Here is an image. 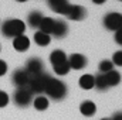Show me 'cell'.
Listing matches in <instances>:
<instances>
[{"instance_id": "12", "label": "cell", "mask_w": 122, "mask_h": 120, "mask_svg": "<svg viewBox=\"0 0 122 120\" xmlns=\"http://www.w3.org/2000/svg\"><path fill=\"white\" fill-rule=\"evenodd\" d=\"M13 47L17 50V51H20V52H23V51H26L29 47H30V40L23 34V35H19V37H14L13 38Z\"/></svg>"}, {"instance_id": "15", "label": "cell", "mask_w": 122, "mask_h": 120, "mask_svg": "<svg viewBox=\"0 0 122 120\" xmlns=\"http://www.w3.org/2000/svg\"><path fill=\"white\" fill-rule=\"evenodd\" d=\"M104 75H105V81H107L108 86H117L121 82V74L118 71L112 69V71H109V72H107Z\"/></svg>"}, {"instance_id": "4", "label": "cell", "mask_w": 122, "mask_h": 120, "mask_svg": "<svg viewBox=\"0 0 122 120\" xmlns=\"http://www.w3.org/2000/svg\"><path fill=\"white\" fill-rule=\"evenodd\" d=\"M48 78H50V75H47V74H44V72H43V74H40V75L31 76L30 83H29V86H30L29 89L31 90V93H37V95L44 93Z\"/></svg>"}, {"instance_id": "25", "label": "cell", "mask_w": 122, "mask_h": 120, "mask_svg": "<svg viewBox=\"0 0 122 120\" xmlns=\"http://www.w3.org/2000/svg\"><path fill=\"white\" fill-rule=\"evenodd\" d=\"M7 103H9V96H7V93L3 92V90H0V107H4Z\"/></svg>"}, {"instance_id": "28", "label": "cell", "mask_w": 122, "mask_h": 120, "mask_svg": "<svg viewBox=\"0 0 122 120\" xmlns=\"http://www.w3.org/2000/svg\"><path fill=\"white\" fill-rule=\"evenodd\" d=\"M109 120H122V112H117L112 116V119H109Z\"/></svg>"}, {"instance_id": "22", "label": "cell", "mask_w": 122, "mask_h": 120, "mask_svg": "<svg viewBox=\"0 0 122 120\" xmlns=\"http://www.w3.org/2000/svg\"><path fill=\"white\" fill-rule=\"evenodd\" d=\"M33 103H34V107L37 110H46L48 107V99L46 96H37Z\"/></svg>"}, {"instance_id": "19", "label": "cell", "mask_w": 122, "mask_h": 120, "mask_svg": "<svg viewBox=\"0 0 122 120\" xmlns=\"http://www.w3.org/2000/svg\"><path fill=\"white\" fill-rule=\"evenodd\" d=\"M80 86H81L82 89H85V90L92 89V88H94V76L90 75V74L82 75V76L80 78Z\"/></svg>"}, {"instance_id": "31", "label": "cell", "mask_w": 122, "mask_h": 120, "mask_svg": "<svg viewBox=\"0 0 122 120\" xmlns=\"http://www.w3.org/2000/svg\"><path fill=\"white\" fill-rule=\"evenodd\" d=\"M101 120H109V119H101Z\"/></svg>"}, {"instance_id": "24", "label": "cell", "mask_w": 122, "mask_h": 120, "mask_svg": "<svg viewBox=\"0 0 122 120\" xmlns=\"http://www.w3.org/2000/svg\"><path fill=\"white\" fill-rule=\"evenodd\" d=\"M112 64L118 65V66H122V51H117L112 55Z\"/></svg>"}, {"instance_id": "23", "label": "cell", "mask_w": 122, "mask_h": 120, "mask_svg": "<svg viewBox=\"0 0 122 120\" xmlns=\"http://www.w3.org/2000/svg\"><path fill=\"white\" fill-rule=\"evenodd\" d=\"M114 69V64H112V61L109 60H104L99 62V71L102 72V74H107V72H109V71H112Z\"/></svg>"}, {"instance_id": "18", "label": "cell", "mask_w": 122, "mask_h": 120, "mask_svg": "<svg viewBox=\"0 0 122 120\" xmlns=\"http://www.w3.org/2000/svg\"><path fill=\"white\" fill-rule=\"evenodd\" d=\"M94 88H97L101 92H104V90H107L109 88L108 83H107V81H105V75L104 74H99V75L94 76Z\"/></svg>"}, {"instance_id": "21", "label": "cell", "mask_w": 122, "mask_h": 120, "mask_svg": "<svg viewBox=\"0 0 122 120\" xmlns=\"http://www.w3.org/2000/svg\"><path fill=\"white\" fill-rule=\"evenodd\" d=\"M50 61H51V65H56V64H60V62H62V61H67V55H65L64 51H61V50H56V51L51 52V55H50Z\"/></svg>"}, {"instance_id": "33", "label": "cell", "mask_w": 122, "mask_h": 120, "mask_svg": "<svg viewBox=\"0 0 122 120\" xmlns=\"http://www.w3.org/2000/svg\"><path fill=\"white\" fill-rule=\"evenodd\" d=\"M121 28H122V27H121Z\"/></svg>"}, {"instance_id": "5", "label": "cell", "mask_w": 122, "mask_h": 120, "mask_svg": "<svg viewBox=\"0 0 122 120\" xmlns=\"http://www.w3.org/2000/svg\"><path fill=\"white\" fill-rule=\"evenodd\" d=\"M104 26H105V28H108L111 31H118L122 27V14L115 13V11H111V13L105 14Z\"/></svg>"}, {"instance_id": "30", "label": "cell", "mask_w": 122, "mask_h": 120, "mask_svg": "<svg viewBox=\"0 0 122 120\" xmlns=\"http://www.w3.org/2000/svg\"><path fill=\"white\" fill-rule=\"evenodd\" d=\"M16 1H20V3H24V1H27V0H16Z\"/></svg>"}, {"instance_id": "27", "label": "cell", "mask_w": 122, "mask_h": 120, "mask_svg": "<svg viewBox=\"0 0 122 120\" xmlns=\"http://www.w3.org/2000/svg\"><path fill=\"white\" fill-rule=\"evenodd\" d=\"M115 41L119 45H122V28H119L118 31H115Z\"/></svg>"}, {"instance_id": "10", "label": "cell", "mask_w": 122, "mask_h": 120, "mask_svg": "<svg viewBox=\"0 0 122 120\" xmlns=\"http://www.w3.org/2000/svg\"><path fill=\"white\" fill-rule=\"evenodd\" d=\"M47 1H48L51 10H53L54 13H57V14H62V16L67 14L68 7H70L68 0H47Z\"/></svg>"}, {"instance_id": "11", "label": "cell", "mask_w": 122, "mask_h": 120, "mask_svg": "<svg viewBox=\"0 0 122 120\" xmlns=\"http://www.w3.org/2000/svg\"><path fill=\"white\" fill-rule=\"evenodd\" d=\"M67 31H68L67 23L62 21V20H56V21H54V28H53L51 35H54V37H57V38H62V37L67 35Z\"/></svg>"}, {"instance_id": "7", "label": "cell", "mask_w": 122, "mask_h": 120, "mask_svg": "<svg viewBox=\"0 0 122 120\" xmlns=\"http://www.w3.org/2000/svg\"><path fill=\"white\" fill-rule=\"evenodd\" d=\"M70 20H74V21H80V20H84L87 17V10L82 7V6H78V4H70L68 7V11L65 14Z\"/></svg>"}, {"instance_id": "3", "label": "cell", "mask_w": 122, "mask_h": 120, "mask_svg": "<svg viewBox=\"0 0 122 120\" xmlns=\"http://www.w3.org/2000/svg\"><path fill=\"white\" fill-rule=\"evenodd\" d=\"M31 100H33V93L27 88H17V90H14L13 93V102L20 107L29 106Z\"/></svg>"}, {"instance_id": "9", "label": "cell", "mask_w": 122, "mask_h": 120, "mask_svg": "<svg viewBox=\"0 0 122 120\" xmlns=\"http://www.w3.org/2000/svg\"><path fill=\"white\" fill-rule=\"evenodd\" d=\"M67 61H68L70 68H72L75 71H80V69L85 68V65H87V58L81 54H71L67 58Z\"/></svg>"}, {"instance_id": "32", "label": "cell", "mask_w": 122, "mask_h": 120, "mask_svg": "<svg viewBox=\"0 0 122 120\" xmlns=\"http://www.w3.org/2000/svg\"><path fill=\"white\" fill-rule=\"evenodd\" d=\"M119 1H122V0H119Z\"/></svg>"}, {"instance_id": "13", "label": "cell", "mask_w": 122, "mask_h": 120, "mask_svg": "<svg viewBox=\"0 0 122 120\" xmlns=\"http://www.w3.org/2000/svg\"><path fill=\"white\" fill-rule=\"evenodd\" d=\"M54 21H56V20H53V18H50V17H43V20H41V23H40V26H38V31L51 35L53 28H54Z\"/></svg>"}, {"instance_id": "14", "label": "cell", "mask_w": 122, "mask_h": 120, "mask_svg": "<svg viewBox=\"0 0 122 120\" xmlns=\"http://www.w3.org/2000/svg\"><path fill=\"white\" fill-rule=\"evenodd\" d=\"M80 112L84 115V116H94L95 115V112H97V106H95V103L91 102V100H85V102H82L81 105H80Z\"/></svg>"}, {"instance_id": "2", "label": "cell", "mask_w": 122, "mask_h": 120, "mask_svg": "<svg viewBox=\"0 0 122 120\" xmlns=\"http://www.w3.org/2000/svg\"><path fill=\"white\" fill-rule=\"evenodd\" d=\"M24 31H26V24L21 20H17V18L7 20L1 24V34L4 37H9V38L23 35Z\"/></svg>"}, {"instance_id": "6", "label": "cell", "mask_w": 122, "mask_h": 120, "mask_svg": "<svg viewBox=\"0 0 122 120\" xmlns=\"http://www.w3.org/2000/svg\"><path fill=\"white\" fill-rule=\"evenodd\" d=\"M13 83L17 86V88H27L29 83H30V79L31 76L29 75V72L26 69H17L13 72Z\"/></svg>"}, {"instance_id": "26", "label": "cell", "mask_w": 122, "mask_h": 120, "mask_svg": "<svg viewBox=\"0 0 122 120\" xmlns=\"http://www.w3.org/2000/svg\"><path fill=\"white\" fill-rule=\"evenodd\" d=\"M7 72V64L3 60H0V76H3Z\"/></svg>"}, {"instance_id": "16", "label": "cell", "mask_w": 122, "mask_h": 120, "mask_svg": "<svg viewBox=\"0 0 122 120\" xmlns=\"http://www.w3.org/2000/svg\"><path fill=\"white\" fill-rule=\"evenodd\" d=\"M43 17L44 16L40 11H31L30 14H29V17H27V23H29V26H30L31 28H38Z\"/></svg>"}, {"instance_id": "1", "label": "cell", "mask_w": 122, "mask_h": 120, "mask_svg": "<svg viewBox=\"0 0 122 120\" xmlns=\"http://www.w3.org/2000/svg\"><path fill=\"white\" fill-rule=\"evenodd\" d=\"M51 99L54 100H61L65 97L67 95V86L64 82H61L60 79H56V78H48L47 81V85H46V90H44Z\"/></svg>"}, {"instance_id": "29", "label": "cell", "mask_w": 122, "mask_h": 120, "mask_svg": "<svg viewBox=\"0 0 122 120\" xmlns=\"http://www.w3.org/2000/svg\"><path fill=\"white\" fill-rule=\"evenodd\" d=\"M92 1H94L95 4H104V3H105L107 0H92Z\"/></svg>"}, {"instance_id": "20", "label": "cell", "mask_w": 122, "mask_h": 120, "mask_svg": "<svg viewBox=\"0 0 122 120\" xmlns=\"http://www.w3.org/2000/svg\"><path fill=\"white\" fill-rule=\"evenodd\" d=\"M70 65H68V61H62L60 64H56V65H53V71L57 74V75H67L68 72H70Z\"/></svg>"}, {"instance_id": "17", "label": "cell", "mask_w": 122, "mask_h": 120, "mask_svg": "<svg viewBox=\"0 0 122 120\" xmlns=\"http://www.w3.org/2000/svg\"><path fill=\"white\" fill-rule=\"evenodd\" d=\"M34 41H36V44L40 45V47H47L51 40H50V35H48V34H44V32H41V31H37V32L34 34Z\"/></svg>"}, {"instance_id": "8", "label": "cell", "mask_w": 122, "mask_h": 120, "mask_svg": "<svg viewBox=\"0 0 122 120\" xmlns=\"http://www.w3.org/2000/svg\"><path fill=\"white\" fill-rule=\"evenodd\" d=\"M26 71L29 72L30 76H36V75H40L43 74L44 71V64L40 58H30L26 64Z\"/></svg>"}]
</instances>
